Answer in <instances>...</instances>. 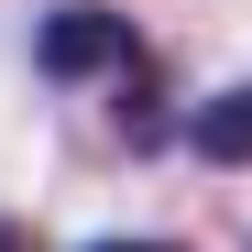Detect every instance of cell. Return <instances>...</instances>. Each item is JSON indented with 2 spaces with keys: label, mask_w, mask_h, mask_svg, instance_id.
Here are the masks:
<instances>
[{
  "label": "cell",
  "mask_w": 252,
  "mask_h": 252,
  "mask_svg": "<svg viewBox=\"0 0 252 252\" xmlns=\"http://www.w3.org/2000/svg\"><path fill=\"white\" fill-rule=\"evenodd\" d=\"M33 66L44 77H143L154 44L121 11H99V0H66V11H44V33H33Z\"/></svg>",
  "instance_id": "cell-1"
},
{
  "label": "cell",
  "mask_w": 252,
  "mask_h": 252,
  "mask_svg": "<svg viewBox=\"0 0 252 252\" xmlns=\"http://www.w3.org/2000/svg\"><path fill=\"white\" fill-rule=\"evenodd\" d=\"M187 143H197L208 164H252V88H220V99H197Z\"/></svg>",
  "instance_id": "cell-2"
},
{
  "label": "cell",
  "mask_w": 252,
  "mask_h": 252,
  "mask_svg": "<svg viewBox=\"0 0 252 252\" xmlns=\"http://www.w3.org/2000/svg\"><path fill=\"white\" fill-rule=\"evenodd\" d=\"M88 252H164V241H88Z\"/></svg>",
  "instance_id": "cell-3"
},
{
  "label": "cell",
  "mask_w": 252,
  "mask_h": 252,
  "mask_svg": "<svg viewBox=\"0 0 252 252\" xmlns=\"http://www.w3.org/2000/svg\"><path fill=\"white\" fill-rule=\"evenodd\" d=\"M0 252H22V230H0Z\"/></svg>",
  "instance_id": "cell-4"
}]
</instances>
